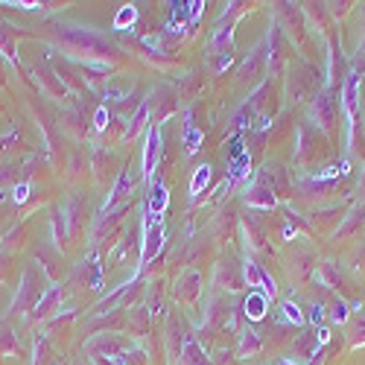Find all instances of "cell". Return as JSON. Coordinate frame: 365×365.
Here are the masks:
<instances>
[{
    "mask_svg": "<svg viewBox=\"0 0 365 365\" xmlns=\"http://www.w3.org/2000/svg\"><path fill=\"white\" fill-rule=\"evenodd\" d=\"M345 108H348V117L356 114V76L354 73L345 82Z\"/></svg>",
    "mask_w": 365,
    "mask_h": 365,
    "instance_id": "1",
    "label": "cell"
}]
</instances>
